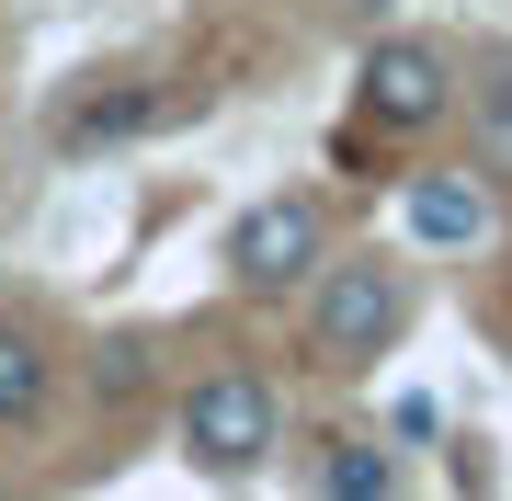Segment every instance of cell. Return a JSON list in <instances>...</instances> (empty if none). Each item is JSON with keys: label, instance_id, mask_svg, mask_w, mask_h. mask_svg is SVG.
<instances>
[{"label": "cell", "instance_id": "obj_1", "mask_svg": "<svg viewBox=\"0 0 512 501\" xmlns=\"http://www.w3.org/2000/svg\"><path fill=\"white\" fill-rule=\"evenodd\" d=\"M171 433H183V467H194V479L239 490V479H262V456L285 445V399H274L262 365H205L194 388L171 399Z\"/></svg>", "mask_w": 512, "mask_h": 501}, {"label": "cell", "instance_id": "obj_6", "mask_svg": "<svg viewBox=\"0 0 512 501\" xmlns=\"http://www.w3.org/2000/svg\"><path fill=\"white\" fill-rule=\"evenodd\" d=\"M148 126H160V92H148V80H114V92H80L69 114H57V149L92 160V149H126V137H148Z\"/></svg>", "mask_w": 512, "mask_h": 501}, {"label": "cell", "instance_id": "obj_7", "mask_svg": "<svg viewBox=\"0 0 512 501\" xmlns=\"http://www.w3.org/2000/svg\"><path fill=\"white\" fill-rule=\"evenodd\" d=\"M46 399H57V353L35 319H0V433H23V422H46Z\"/></svg>", "mask_w": 512, "mask_h": 501}, {"label": "cell", "instance_id": "obj_10", "mask_svg": "<svg viewBox=\"0 0 512 501\" xmlns=\"http://www.w3.org/2000/svg\"><path fill=\"white\" fill-rule=\"evenodd\" d=\"M92 399H103V410H126V399H148V342H137V331H114V342L92 353Z\"/></svg>", "mask_w": 512, "mask_h": 501}, {"label": "cell", "instance_id": "obj_2", "mask_svg": "<svg viewBox=\"0 0 512 501\" xmlns=\"http://www.w3.org/2000/svg\"><path fill=\"white\" fill-rule=\"evenodd\" d=\"M296 297H308V353H319L330 376H365L376 353H399L410 308H421L410 274H399V262H376V251H365V262H319Z\"/></svg>", "mask_w": 512, "mask_h": 501}, {"label": "cell", "instance_id": "obj_4", "mask_svg": "<svg viewBox=\"0 0 512 501\" xmlns=\"http://www.w3.org/2000/svg\"><path fill=\"white\" fill-rule=\"evenodd\" d=\"M353 114H365L376 137H421L456 114V57H444L433 35H376L365 69H353Z\"/></svg>", "mask_w": 512, "mask_h": 501}, {"label": "cell", "instance_id": "obj_11", "mask_svg": "<svg viewBox=\"0 0 512 501\" xmlns=\"http://www.w3.org/2000/svg\"><path fill=\"white\" fill-rule=\"evenodd\" d=\"M342 12H365V23H376V12H399V0H342Z\"/></svg>", "mask_w": 512, "mask_h": 501}, {"label": "cell", "instance_id": "obj_3", "mask_svg": "<svg viewBox=\"0 0 512 501\" xmlns=\"http://www.w3.org/2000/svg\"><path fill=\"white\" fill-rule=\"evenodd\" d=\"M319 262H330V205L319 194H262L228 228V285L239 297H296Z\"/></svg>", "mask_w": 512, "mask_h": 501}, {"label": "cell", "instance_id": "obj_5", "mask_svg": "<svg viewBox=\"0 0 512 501\" xmlns=\"http://www.w3.org/2000/svg\"><path fill=\"white\" fill-rule=\"evenodd\" d=\"M399 217H410L421 251H478V240H490V217H501V194L478 183V171H410Z\"/></svg>", "mask_w": 512, "mask_h": 501}, {"label": "cell", "instance_id": "obj_8", "mask_svg": "<svg viewBox=\"0 0 512 501\" xmlns=\"http://www.w3.org/2000/svg\"><path fill=\"white\" fill-rule=\"evenodd\" d=\"M467 171H478L490 194H512V69H490V80L467 92Z\"/></svg>", "mask_w": 512, "mask_h": 501}, {"label": "cell", "instance_id": "obj_9", "mask_svg": "<svg viewBox=\"0 0 512 501\" xmlns=\"http://www.w3.org/2000/svg\"><path fill=\"white\" fill-rule=\"evenodd\" d=\"M319 490L330 501H387V490H399V456H387L376 433H330V445H319Z\"/></svg>", "mask_w": 512, "mask_h": 501}]
</instances>
